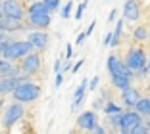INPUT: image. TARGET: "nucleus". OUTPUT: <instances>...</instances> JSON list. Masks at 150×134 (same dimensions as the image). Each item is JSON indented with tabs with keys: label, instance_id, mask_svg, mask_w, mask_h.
I'll list each match as a JSON object with an SVG mask.
<instances>
[{
	"label": "nucleus",
	"instance_id": "obj_27",
	"mask_svg": "<svg viewBox=\"0 0 150 134\" xmlns=\"http://www.w3.org/2000/svg\"><path fill=\"white\" fill-rule=\"evenodd\" d=\"M98 82H100V79H98V77H94L93 81H91V86H88V88H91V90H94V88L98 86Z\"/></svg>",
	"mask_w": 150,
	"mask_h": 134
},
{
	"label": "nucleus",
	"instance_id": "obj_4",
	"mask_svg": "<svg viewBox=\"0 0 150 134\" xmlns=\"http://www.w3.org/2000/svg\"><path fill=\"white\" fill-rule=\"evenodd\" d=\"M2 10H4V15H8V18H13V19L23 18V6L19 0H4Z\"/></svg>",
	"mask_w": 150,
	"mask_h": 134
},
{
	"label": "nucleus",
	"instance_id": "obj_18",
	"mask_svg": "<svg viewBox=\"0 0 150 134\" xmlns=\"http://www.w3.org/2000/svg\"><path fill=\"white\" fill-rule=\"evenodd\" d=\"M0 75H4V77H13V75H18V73H16V69L10 65L8 60H0Z\"/></svg>",
	"mask_w": 150,
	"mask_h": 134
},
{
	"label": "nucleus",
	"instance_id": "obj_37",
	"mask_svg": "<svg viewBox=\"0 0 150 134\" xmlns=\"http://www.w3.org/2000/svg\"><path fill=\"white\" fill-rule=\"evenodd\" d=\"M2 33H4V31H2V29H0V36H2Z\"/></svg>",
	"mask_w": 150,
	"mask_h": 134
},
{
	"label": "nucleus",
	"instance_id": "obj_13",
	"mask_svg": "<svg viewBox=\"0 0 150 134\" xmlns=\"http://www.w3.org/2000/svg\"><path fill=\"white\" fill-rule=\"evenodd\" d=\"M123 15H125V19H131V21H137L139 19V6L133 0H127V4L123 8Z\"/></svg>",
	"mask_w": 150,
	"mask_h": 134
},
{
	"label": "nucleus",
	"instance_id": "obj_17",
	"mask_svg": "<svg viewBox=\"0 0 150 134\" xmlns=\"http://www.w3.org/2000/svg\"><path fill=\"white\" fill-rule=\"evenodd\" d=\"M87 86H88V82L87 81H83L79 84V88H77V92H75V100H73V105H71V109H75L77 105L83 102V94H85V90H87Z\"/></svg>",
	"mask_w": 150,
	"mask_h": 134
},
{
	"label": "nucleus",
	"instance_id": "obj_16",
	"mask_svg": "<svg viewBox=\"0 0 150 134\" xmlns=\"http://www.w3.org/2000/svg\"><path fill=\"white\" fill-rule=\"evenodd\" d=\"M112 81H114V84H115L117 88H121V90L129 88V77H125V75H121V73L112 75Z\"/></svg>",
	"mask_w": 150,
	"mask_h": 134
},
{
	"label": "nucleus",
	"instance_id": "obj_21",
	"mask_svg": "<svg viewBox=\"0 0 150 134\" xmlns=\"http://www.w3.org/2000/svg\"><path fill=\"white\" fill-rule=\"evenodd\" d=\"M44 6H46V10H48V12L58 10V6H60V0H44Z\"/></svg>",
	"mask_w": 150,
	"mask_h": 134
},
{
	"label": "nucleus",
	"instance_id": "obj_8",
	"mask_svg": "<svg viewBox=\"0 0 150 134\" xmlns=\"http://www.w3.org/2000/svg\"><path fill=\"white\" fill-rule=\"evenodd\" d=\"M39 69H40V58L37 54H27L25 60H23V71L27 75H31V73H37Z\"/></svg>",
	"mask_w": 150,
	"mask_h": 134
},
{
	"label": "nucleus",
	"instance_id": "obj_34",
	"mask_svg": "<svg viewBox=\"0 0 150 134\" xmlns=\"http://www.w3.org/2000/svg\"><path fill=\"white\" fill-rule=\"evenodd\" d=\"M60 84H62V75L58 73V77H56V86H60Z\"/></svg>",
	"mask_w": 150,
	"mask_h": 134
},
{
	"label": "nucleus",
	"instance_id": "obj_26",
	"mask_svg": "<svg viewBox=\"0 0 150 134\" xmlns=\"http://www.w3.org/2000/svg\"><path fill=\"white\" fill-rule=\"evenodd\" d=\"M106 113H110V115H112V113H119V107L114 105V104H108L106 105Z\"/></svg>",
	"mask_w": 150,
	"mask_h": 134
},
{
	"label": "nucleus",
	"instance_id": "obj_32",
	"mask_svg": "<svg viewBox=\"0 0 150 134\" xmlns=\"http://www.w3.org/2000/svg\"><path fill=\"white\" fill-rule=\"evenodd\" d=\"M119 119H121V115H117V117H112L110 121H112V125H119Z\"/></svg>",
	"mask_w": 150,
	"mask_h": 134
},
{
	"label": "nucleus",
	"instance_id": "obj_6",
	"mask_svg": "<svg viewBox=\"0 0 150 134\" xmlns=\"http://www.w3.org/2000/svg\"><path fill=\"white\" fill-rule=\"evenodd\" d=\"M144 63H146V56L141 50L129 52V58H127V67L129 69H141V67H144Z\"/></svg>",
	"mask_w": 150,
	"mask_h": 134
},
{
	"label": "nucleus",
	"instance_id": "obj_23",
	"mask_svg": "<svg viewBox=\"0 0 150 134\" xmlns=\"http://www.w3.org/2000/svg\"><path fill=\"white\" fill-rule=\"evenodd\" d=\"M148 132V126H144V125H141V123H139L137 126H135V128L131 130V134H146Z\"/></svg>",
	"mask_w": 150,
	"mask_h": 134
},
{
	"label": "nucleus",
	"instance_id": "obj_25",
	"mask_svg": "<svg viewBox=\"0 0 150 134\" xmlns=\"http://www.w3.org/2000/svg\"><path fill=\"white\" fill-rule=\"evenodd\" d=\"M87 8V0H85L83 4L79 6V10H77V12H75V19H81V15H83V10Z\"/></svg>",
	"mask_w": 150,
	"mask_h": 134
},
{
	"label": "nucleus",
	"instance_id": "obj_3",
	"mask_svg": "<svg viewBox=\"0 0 150 134\" xmlns=\"http://www.w3.org/2000/svg\"><path fill=\"white\" fill-rule=\"evenodd\" d=\"M141 123V113H125L119 119V128L123 134H131V130Z\"/></svg>",
	"mask_w": 150,
	"mask_h": 134
},
{
	"label": "nucleus",
	"instance_id": "obj_24",
	"mask_svg": "<svg viewBox=\"0 0 150 134\" xmlns=\"http://www.w3.org/2000/svg\"><path fill=\"white\" fill-rule=\"evenodd\" d=\"M71 8H73V4H71V2H67V4L64 6V10H62V18H69Z\"/></svg>",
	"mask_w": 150,
	"mask_h": 134
},
{
	"label": "nucleus",
	"instance_id": "obj_12",
	"mask_svg": "<svg viewBox=\"0 0 150 134\" xmlns=\"http://www.w3.org/2000/svg\"><path fill=\"white\" fill-rule=\"evenodd\" d=\"M0 29L2 31H16V29H21V23H19V19L2 15V18H0Z\"/></svg>",
	"mask_w": 150,
	"mask_h": 134
},
{
	"label": "nucleus",
	"instance_id": "obj_22",
	"mask_svg": "<svg viewBox=\"0 0 150 134\" xmlns=\"http://www.w3.org/2000/svg\"><path fill=\"white\" fill-rule=\"evenodd\" d=\"M146 35H148V33H146L144 27H139V29L135 31V39H137V40H144V39H146Z\"/></svg>",
	"mask_w": 150,
	"mask_h": 134
},
{
	"label": "nucleus",
	"instance_id": "obj_33",
	"mask_svg": "<svg viewBox=\"0 0 150 134\" xmlns=\"http://www.w3.org/2000/svg\"><path fill=\"white\" fill-rule=\"evenodd\" d=\"M108 19H110V21H114V19H115V8L110 12V18H108Z\"/></svg>",
	"mask_w": 150,
	"mask_h": 134
},
{
	"label": "nucleus",
	"instance_id": "obj_5",
	"mask_svg": "<svg viewBox=\"0 0 150 134\" xmlns=\"http://www.w3.org/2000/svg\"><path fill=\"white\" fill-rule=\"evenodd\" d=\"M21 117H23V107L19 104H12V105H8V109H6L2 123H4V126H12V125H16Z\"/></svg>",
	"mask_w": 150,
	"mask_h": 134
},
{
	"label": "nucleus",
	"instance_id": "obj_14",
	"mask_svg": "<svg viewBox=\"0 0 150 134\" xmlns=\"http://www.w3.org/2000/svg\"><path fill=\"white\" fill-rule=\"evenodd\" d=\"M29 19H31V23L37 25V27H48L50 25V13L48 12L33 13V15H29Z\"/></svg>",
	"mask_w": 150,
	"mask_h": 134
},
{
	"label": "nucleus",
	"instance_id": "obj_29",
	"mask_svg": "<svg viewBox=\"0 0 150 134\" xmlns=\"http://www.w3.org/2000/svg\"><path fill=\"white\" fill-rule=\"evenodd\" d=\"M85 39H87V33H81L79 39H77V44H83V42H85Z\"/></svg>",
	"mask_w": 150,
	"mask_h": 134
},
{
	"label": "nucleus",
	"instance_id": "obj_36",
	"mask_svg": "<svg viewBox=\"0 0 150 134\" xmlns=\"http://www.w3.org/2000/svg\"><path fill=\"white\" fill-rule=\"evenodd\" d=\"M4 15V10H2V2H0V18Z\"/></svg>",
	"mask_w": 150,
	"mask_h": 134
},
{
	"label": "nucleus",
	"instance_id": "obj_19",
	"mask_svg": "<svg viewBox=\"0 0 150 134\" xmlns=\"http://www.w3.org/2000/svg\"><path fill=\"white\" fill-rule=\"evenodd\" d=\"M135 107H137V113H141V115H150V100H141L139 98V102L135 104Z\"/></svg>",
	"mask_w": 150,
	"mask_h": 134
},
{
	"label": "nucleus",
	"instance_id": "obj_11",
	"mask_svg": "<svg viewBox=\"0 0 150 134\" xmlns=\"http://www.w3.org/2000/svg\"><path fill=\"white\" fill-rule=\"evenodd\" d=\"M79 126L85 130H93L94 126H96V115H94L93 111H85L81 113L79 117Z\"/></svg>",
	"mask_w": 150,
	"mask_h": 134
},
{
	"label": "nucleus",
	"instance_id": "obj_2",
	"mask_svg": "<svg viewBox=\"0 0 150 134\" xmlns=\"http://www.w3.org/2000/svg\"><path fill=\"white\" fill-rule=\"evenodd\" d=\"M12 94L18 102H33L40 96V88L33 82H19L18 86L13 88Z\"/></svg>",
	"mask_w": 150,
	"mask_h": 134
},
{
	"label": "nucleus",
	"instance_id": "obj_28",
	"mask_svg": "<svg viewBox=\"0 0 150 134\" xmlns=\"http://www.w3.org/2000/svg\"><path fill=\"white\" fill-rule=\"evenodd\" d=\"M71 56H73V48H71V44H67V48H66V58L69 60Z\"/></svg>",
	"mask_w": 150,
	"mask_h": 134
},
{
	"label": "nucleus",
	"instance_id": "obj_31",
	"mask_svg": "<svg viewBox=\"0 0 150 134\" xmlns=\"http://www.w3.org/2000/svg\"><path fill=\"white\" fill-rule=\"evenodd\" d=\"M81 65H83V61H77V63L73 65V73H77V71L81 69Z\"/></svg>",
	"mask_w": 150,
	"mask_h": 134
},
{
	"label": "nucleus",
	"instance_id": "obj_20",
	"mask_svg": "<svg viewBox=\"0 0 150 134\" xmlns=\"http://www.w3.org/2000/svg\"><path fill=\"white\" fill-rule=\"evenodd\" d=\"M42 12H48L46 6H44V2H35V4L29 8V15H33V13H42Z\"/></svg>",
	"mask_w": 150,
	"mask_h": 134
},
{
	"label": "nucleus",
	"instance_id": "obj_35",
	"mask_svg": "<svg viewBox=\"0 0 150 134\" xmlns=\"http://www.w3.org/2000/svg\"><path fill=\"white\" fill-rule=\"evenodd\" d=\"M94 128H96V134H106V132H104V128H100V126H94Z\"/></svg>",
	"mask_w": 150,
	"mask_h": 134
},
{
	"label": "nucleus",
	"instance_id": "obj_7",
	"mask_svg": "<svg viewBox=\"0 0 150 134\" xmlns=\"http://www.w3.org/2000/svg\"><path fill=\"white\" fill-rule=\"evenodd\" d=\"M108 71H110L112 75L121 73V75H125V77H131V71H129V67H127V65H123L121 61L117 60V58H114V56L108 58Z\"/></svg>",
	"mask_w": 150,
	"mask_h": 134
},
{
	"label": "nucleus",
	"instance_id": "obj_15",
	"mask_svg": "<svg viewBox=\"0 0 150 134\" xmlns=\"http://www.w3.org/2000/svg\"><path fill=\"white\" fill-rule=\"evenodd\" d=\"M139 98H141V96H139V92L135 90V88H125L123 90V102L127 105H135L139 102Z\"/></svg>",
	"mask_w": 150,
	"mask_h": 134
},
{
	"label": "nucleus",
	"instance_id": "obj_9",
	"mask_svg": "<svg viewBox=\"0 0 150 134\" xmlns=\"http://www.w3.org/2000/svg\"><path fill=\"white\" fill-rule=\"evenodd\" d=\"M19 82H23V79L18 77V75L2 79V81H0V94H10V92H13V88L18 86Z\"/></svg>",
	"mask_w": 150,
	"mask_h": 134
},
{
	"label": "nucleus",
	"instance_id": "obj_10",
	"mask_svg": "<svg viewBox=\"0 0 150 134\" xmlns=\"http://www.w3.org/2000/svg\"><path fill=\"white\" fill-rule=\"evenodd\" d=\"M29 42H31L33 48L42 50V48H46V44H48V35H46V33H39V31H35V33L29 35Z\"/></svg>",
	"mask_w": 150,
	"mask_h": 134
},
{
	"label": "nucleus",
	"instance_id": "obj_38",
	"mask_svg": "<svg viewBox=\"0 0 150 134\" xmlns=\"http://www.w3.org/2000/svg\"><path fill=\"white\" fill-rule=\"evenodd\" d=\"M0 104H2V100H0Z\"/></svg>",
	"mask_w": 150,
	"mask_h": 134
},
{
	"label": "nucleus",
	"instance_id": "obj_30",
	"mask_svg": "<svg viewBox=\"0 0 150 134\" xmlns=\"http://www.w3.org/2000/svg\"><path fill=\"white\" fill-rule=\"evenodd\" d=\"M4 46H6V40H4V35H2V36H0V54H2Z\"/></svg>",
	"mask_w": 150,
	"mask_h": 134
},
{
	"label": "nucleus",
	"instance_id": "obj_1",
	"mask_svg": "<svg viewBox=\"0 0 150 134\" xmlns=\"http://www.w3.org/2000/svg\"><path fill=\"white\" fill-rule=\"evenodd\" d=\"M31 42H25V40H16V42H6L4 50H2V56L4 60L13 61V60H19V58L27 56L31 52Z\"/></svg>",
	"mask_w": 150,
	"mask_h": 134
}]
</instances>
